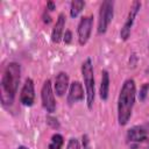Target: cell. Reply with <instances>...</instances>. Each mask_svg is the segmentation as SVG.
<instances>
[{
  "instance_id": "9a60e30c",
  "label": "cell",
  "mask_w": 149,
  "mask_h": 149,
  "mask_svg": "<svg viewBox=\"0 0 149 149\" xmlns=\"http://www.w3.org/2000/svg\"><path fill=\"white\" fill-rule=\"evenodd\" d=\"M64 144V139L61 134H54L49 143V149H62Z\"/></svg>"
},
{
  "instance_id": "5bb4252c",
  "label": "cell",
  "mask_w": 149,
  "mask_h": 149,
  "mask_svg": "<svg viewBox=\"0 0 149 149\" xmlns=\"http://www.w3.org/2000/svg\"><path fill=\"white\" fill-rule=\"evenodd\" d=\"M85 6V2L81 0H74L71 2V7H70V15L72 17H76L79 15V13L83 10Z\"/></svg>"
},
{
  "instance_id": "30bf717a",
  "label": "cell",
  "mask_w": 149,
  "mask_h": 149,
  "mask_svg": "<svg viewBox=\"0 0 149 149\" xmlns=\"http://www.w3.org/2000/svg\"><path fill=\"white\" fill-rule=\"evenodd\" d=\"M69 86V76L65 72H59L55 78L54 88L58 97H63Z\"/></svg>"
},
{
  "instance_id": "ffe728a7",
  "label": "cell",
  "mask_w": 149,
  "mask_h": 149,
  "mask_svg": "<svg viewBox=\"0 0 149 149\" xmlns=\"http://www.w3.org/2000/svg\"><path fill=\"white\" fill-rule=\"evenodd\" d=\"M47 8H48L49 10H54V9H55V3H54L52 1H49V2L47 3Z\"/></svg>"
},
{
  "instance_id": "8992f818",
  "label": "cell",
  "mask_w": 149,
  "mask_h": 149,
  "mask_svg": "<svg viewBox=\"0 0 149 149\" xmlns=\"http://www.w3.org/2000/svg\"><path fill=\"white\" fill-rule=\"evenodd\" d=\"M92 26H93V17L91 15L84 16L80 19L79 24H78V42L80 45H84L87 43L90 36H91V31H92Z\"/></svg>"
},
{
  "instance_id": "d6986e66",
  "label": "cell",
  "mask_w": 149,
  "mask_h": 149,
  "mask_svg": "<svg viewBox=\"0 0 149 149\" xmlns=\"http://www.w3.org/2000/svg\"><path fill=\"white\" fill-rule=\"evenodd\" d=\"M83 144H84V149H90V146H88V139L86 135L83 136Z\"/></svg>"
},
{
  "instance_id": "277c9868",
  "label": "cell",
  "mask_w": 149,
  "mask_h": 149,
  "mask_svg": "<svg viewBox=\"0 0 149 149\" xmlns=\"http://www.w3.org/2000/svg\"><path fill=\"white\" fill-rule=\"evenodd\" d=\"M113 9H114V2L113 1H104L100 6V12H99V20H98V34H104L112 19H113Z\"/></svg>"
},
{
  "instance_id": "7402d4cb",
  "label": "cell",
  "mask_w": 149,
  "mask_h": 149,
  "mask_svg": "<svg viewBox=\"0 0 149 149\" xmlns=\"http://www.w3.org/2000/svg\"><path fill=\"white\" fill-rule=\"evenodd\" d=\"M148 49H149V47H148Z\"/></svg>"
},
{
  "instance_id": "e0dca14e",
  "label": "cell",
  "mask_w": 149,
  "mask_h": 149,
  "mask_svg": "<svg viewBox=\"0 0 149 149\" xmlns=\"http://www.w3.org/2000/svg\"><path fill=\"white\" fill-rule=\"evenodd\" d=\"M147 90H148V84H146V85H143V87H142V91H141V94L139 95V98H140L141 100H143V99H144V97H146V94H147Z\"/></svg>"
},
{
  "instance_id": "4fadbf2b",
  "label": "cell",
  "mask_w": 149,
  "mask_h": 149,
  "mask_svg": "<svg viewBox=\"0 0 149 149\" xmlns=\"http://www.w3.org/2000/svg\"><path fill=\"white\" fill-rule=\"evenodd\" d=\"M108 88H109V76L106 70L101 73V83H100V98L106 100L108 97Z\"/></svg>"
},
{
  "instance_id": "7a4b0ae2",
  "label": "cell",
  "mask_w": 149,
  "mask_h": 149,
  "mask_svg": "<svg viewBox=\"0 0 149 149\" xmlns=\"http://www.w3.org/2000/svg\"><path fill=\"white\" fill-rule=\"evenodd\" d=\"M21 69L17 63H9L3 71L1 78V100L3 104L10 105L14 101L15 93L20 83Z\"/></svg>"
},
{
  "instance_id": "52a82bcc",
  "label": "cell",
  "mask_w": 149,
  "mask_h": 149,
  "mask_svg": "<svg viewBox=\"0 0 149 149\" xmlns=\"http://www.w3.org/2000/svg\"><path fill=\"white\" fill-rule=\"evenodd\" d=\"M140 7H141V3H140L139 1H134V2H133L132 7H130V10H129V13H128L127 20H126V22H125V24H123V27H122V29H121V31H120V36H121V38H122L123 41H126V40L129 37V35H130V29H132V27H133L135 16H136V14H137Z\"/></svg>"
},
{
  "instance_id": "5b68a950",
  "label": "cell",
  "mask_w": 149,
  "mask_h": 149,
  "mask_svg": "<svg viewBox=\"0 0 149 149\" xmlns=\"http://www.w3.org/2000/svg\"><path fill=\"white\" fill-rule=\"evenodd\" d=\"M41 98H42V105L49 113H54L56 109V101H55V95L51 86V81L48 79L44 81L41 91Z\"/></svg>"
},
{
  "instance_id": "7c38bea8",
  "label": "cell",
  "mask_w": 149,
  "mask_h": 149,
  "mask_svg": "<svg viewBox=\"0 0 149 149\" xmlns=\"http://www.w3.org/2000/svg\"><path fill=\"white\" fill-rule=\"evenodd\" d=\"M64 27H65V16H64V14H59L58 15V19L56 21V24L54 26L52 33H51V40H52V42H55V43L61 42L62 36H63V33H64Z\"/></svg>"
},
{
  "instance_id": "44dd1931",
  "label": "cell",
  "mask_w": 149,
  "mask_h": 149,
  "mask_svg": "<svg viewBox=\"0 0 149 149\" xmlns=\"http://www.w3.org/2000/svg\"><path fill=\"white\" fill-rule=\"evenodd\" d=\"M17 149H28V148H27V147H24V146H21V147H19Z\"/></svg>"
},
{
  "instance_id": "ba28073f",
  "label": "cell",
  "mask_w": 149,
  "mask_h": 149,
  "mask_svg": "<svg viewBox=\"0 0 149 149\" xmlns=\"http://www.w3.org/2000/svg\"><path fill=\"white\" fill-rule=\"evenodd\" d=\"M20 100L24 106H31L35 101V88H34V81L30 78H27L21 93H20Z\"/></svg>"
},
{
  "instance_id": "3957f363",
  "label": "cell",
  "mask_w": 149,
  "mask_h": 149,
  "mask_svg": "<svg viewBox=\"0 0 149 149\" xmlns=\"http://www.w3.org/2000/svg\"><path fill=\"white\" fill-rule=\"evenodd\" d=\"M81 74L86 88V101H87V107L91 109L93 107L94 102V73H93V65L90 58H87L83 65H81Z\"/></svg>"
},
{
  "instance_id": "2e32d148",
  "label": "cell",
  "mask_w": 149,
  "mask_h": 149,
  "mask_svg": "<svg viewBox=\"0 0 149 149\" xmlns=\"http://www.w3.org/2000/svg\"><path fill=\"white\" fill-rule=\"evenodd\" d=\"M66 149H81V148H80L79 141L76 137H72V139L69 140L68 146H66Z\"/></svg>"
},
{
  "instance_id": "8fae6325",
  "label": "cell",
  "mask_w": 149,
  "mask_h": 149,
  "mask_svg": "<svg viewBox=\"0 0 149 149\" xmlns=\"http://www.w3.org/2000/svg\"><path fill=\"white\" fill-rule=\"evenodd\" d=\"M84 98V90H83V85L79 81H73L70 85V91H69V95H68V102L74 104L77 101H80Z\"/></svg>"
},
{
  "instance_id": "9c48e42d",
  "label": "cell",
  "mask_w": 149,
  "mask_h": 149,
  "mask_svg": "<svg viewBox=\"0 0 149 149\" xmlns=\"http://www.w3.org/2000/svg\"><path fill=\"white\" fill-rule=\"evenodd\" d=\"M127 139L130 143H136V144L148 142L149 141V133L146 128L140 127V126H135L128 130Z\"/></svg>"
},
{
  "instance_id": "6da1fadb",
  "label": "cell",
  "mask_w": 149,
  "mask_h": 149,
  "mask_svg": "<svg viewBox=\"0 0 149 149\" xmlns=\"http://www.w3.org/2000/svg\"><path fill=\"white\" fill-rule=\"evenodd\" d=\"M136 95V85L133 79H127L120 91L118 99V121L120 126L127 125L130 119Z\"/></svg>"
},
{
  "instance_id": "ac0fdd59",
  "label": "cell",
  "mask_w": 149,
  "mask_h": 149,
  "mask_svg": "<svg viewBox=\"0 0 149 149\" xmlns=\"http://www.w3.org/2000/svg\"><path fill=\"white\" fill-rule=\"evenodd\" d=\"M64 41H65V43H70V42H71V31H69V30L65 31Z\"/></svg>"
}]
</instances>
